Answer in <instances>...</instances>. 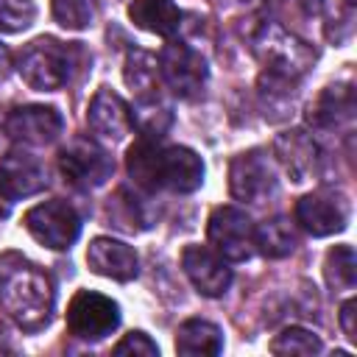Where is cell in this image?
<instances>
[{"instance_id": "6da1fadb", "label": "cell", "mask_w": 357, "mask_h": 357, "mask_svg": "<svg viewBox=\"0 0 357 357\" xmlns=\"http://www.w3.org/2000/svg\"><path fill=\"white\" fill-rule=\"evenodd\" d=\"M53 304V282L39 265L14 251L0 257V307L20 329L36 332L47 326Z\"/></svg>"}, {"instance_id": "7a4b0ae2", "label": "cell", "mask_w": 357, "mask_h": 357, "mask_svg": "<svg viewBox=\"0 0 357 357\" xmlns=\"http://www.w3.org/2000/svg\"><path fill=\"white\" fill-rule=\"evenodd\" d=\"M128 176L137 187L156 192H192L204 181V162L192 148L184 145H156L153 137L137 139L126 153Z\"/></svg>"}, {"instance_id": "3957f363", "label": "cell", "mask_w": 357, "mask_h": 357, "mask_svg": "<svg viewBox=\"0 0 357 357\" xmlns=\"http://www.w3.org/2000/svg\"><path fill=\"white\" fill-rule=\"evenodd\" d=\"M17 70L22 75V81L31 89L39 92H53L61 89L70 81V70H73V59L70 50L53 39V36H39L33 42H28L20 56H17Z\"/></svg>"}, {"instance_id": "277c9868", "label": "cell", "mask_w": 357, "mask_h": 357, "mask_svg": "<svg viewBox=\"0 0 357 357\" xmlns=\"http://www.w3.org/2000/svg\"><path fill=\"white\" fill-rule=\"evenodd\" d=\"M254 53L259 56V61L268 67L271 75H279L287 81H296L298 75H304L315 61V50L279 25H262L257 31Z\"/></svg>"}, {"instance_id": "5b68a950", "label": "cell", "mask_w": 357, "mask_h": 357, "mask_svg": "<svg viewBox=\"0 0 357 357\" xmlns=\"http://www.w3.org/2000/svg\"><path fill=\"white\" fill-rule=\"evenodd\" d=\"M59 167L61 176L81 190H95L114 173L112 156L89 137H73L59 153Z\"/></svg>"}, {"instance_id": "8992f818", "label": "cell", "mask_w": 357, "mask_h": 357, "mask_svg": "<svg viewBox=\"0 0 357 357\" xmlns=\"http://www.w3.org/2000/svg\"><path fill=\"white\" fill-rule=\"evenodd\" d=\"M25 229L42 245L64 251L78 240L81 218L67 201L53 198V201H42V204H36V206H31L25 212Z\"/></svg>"}, {"instance_id": "52a82bcc", "label": "cell", "mask_w": 357, "mask_h": 357, "mask_svg": "<svg viewBox=\"0 0 357 357\" xmlns=\"http://www.w3.org/2000/svg\"><path fill=\"white\" fill-rule=\"evenodd\" d=\"M120 324V307L103 293L78 290L67 307V329L78 340H100Z\"/></svg>"}, {"instance_id": "ba28073f", "label": "cell", "mask_w": 357, "mask_h": 357, "mask_svg": "<svg viewBox=\"0 0 357 357\" xmlns=\"http://www.w3.org/2000/svg\"><path fill=\"white\" fill-rule=\"evenodd\" d=\"M206 237L212 248L229 262H245L254 254V223L237 206H218L209 215Z\"/></svg>"}, {"instance_id": "9c48e42d", "label": "cell", "mask_w": 357, "mask_h": 357, "mask_svg": "<svg viewBox=\"0 0 357 357\" xmlns=\"http://www.w3.org/2000/svg\"><path fill=\"white\" fill-rule=\"evenodd\" d=\"M159 78L167 84V89L178 98H192L201 92L206 81V61L198 50H192L184 42H167L156 59Z\"/></svg>"}, {"instance_id": "30bf717a", "label": "cell", "mask_w": 357, "mask_h": 357, "mask_svg": "<svg viewBox=\"0 0 357 357\" xmlns=\"http://www.w3.org/2000/svg\"><path fill=\"white\" fill-rule=\"evenodd\" d=\"M229 190L245 204H265L276 192V173L259 148L234 156L229 167Z\"/></svg>"}, {"instance_id": "8fae6325", "label": "cell", "mask_w": 357, "mask_h": 357, "mask_svg": "<svg viewBox=\"0 0 357 357\" xmlns=\"http://www.w3.org/2000/svg\"><path fill=\"white\" fill-rule=\"evenodd\" d=\"M296 223L312 237H326L343 231L349 223V201L335 190H315L298 198Z\"/></svg>"}, {"instance_id": "7c38bea8", "label": "cell", "mask_w": 357, "mask_h": 357, "mask_svg": "<svg viewBox=\"0 0 357 357\" xmlns=\"http://www.w3.org/2000/svg\"><path fill=\"white\" fill-rule=\"evenodd\" d=\"M64 128L61 114L53 106H17L3 117V131L17 145H47Z\"/></svg>"}, {"instance_id": "4fadbf2b", "label": "cell", "mask_w": 357, "mask_h": 357, "mask_svg": "<svg viewBox=\"0 0 357 357\" xmlns=\"http://www.w3.org/2000/svg\"><path fill=\"white\" fill-rule=\"evenodd\" d=\"M181 268L192 282V287L209 298L223 296L231 284V268L218 251L206 245H187L181 251Z\"/></svg>"}, {"instance_id": "5bb4252c", "label": "cell", "mask_w": 357, "mask_h": 357, "mask_svg": "<svg viewBox=\"0 0 357 357\" xmlns=\"http://www.w3.org/2000/svg\"><path fill=\"white\" fill-rule=\"evenodd\" d=\"M86 123H89V128H92L98 137L117 142V139H123V137L134 128V114H131L128 103H126L117 92H112V89L103 86V89H98V92L92 95V100H89Z\"/></svg>"}, {"instance_id": "9a60e30c", "label": "cell", "mask_w": 357, "mask_h": 357, "mask_svg": "<svg viewBox=\"0 0 357 357\" xmlns=\"http://www.w3.org/2000/svg\"><path fill=\"white\" fill-rule=\"evenodd\" d=\"M86 262L95 273L109 276L114 282H131L139 273L137 251L112 237H95L86 248Z\"/></svg>"}, {"instance_id": "2e32d148", "label": "cell", "mask_w": 357, "mask_h": 357, "mask_svg": "<svg viewBox=\"0 0 357 357\" xmlns=\"http://www.w3.org/2000/svg\"><path fill=\"white\" fill-rule=\"evenodd\" d=\"M273 153H276L279 165L287 170V176L293 181L310 178L315 173V167H318V145L301 128H290V131L279 134L273 139Z\"/></svg>"}, {"instance_id": "e0dca14e", "label": "cell", "mask_w": 357, "mask_h": 357, "mask_svg": "<svg viewBox=\"0 0 357 357\" xmlns=\"http://www.w3.org/2000/svg\"><path fill=\"white\" fill-rule=\"evenodd\" d=\"M354 117V89L351 84H335L326 86L307 109V123L321 131H335L340 126H349Z\"/></svg>"}, {"instance_id": "ac0fdd59", "label": "cell", "mask_w": 357, "mask_h": 357, "mask_svg": "<svg viewBox=\"0 0 357 357\" xmlns=\"http://www.w3.org/2000/svg\"><path fill=\"white\" fill-rule=\"evenodd\" d=\"M0 176L6 190L11 192V198L20 195H33L47 184V173L42 167V162L36 156H31L28 151H11L6 153L3 165H0Z\"/></svg>"}, {"instance_id": "d6986e66", "label": "cell", "mask_w": 357, "mask_h": 357, "mask_svg": "<svg viewBox=\"0 0 357 357\" xmlns=\"http://www.w3.org/2000/svg\"><path fill=\"white\" fill-rule=\"evenodd\" d=\"M123 75H126V84L134 92L139 109H148V106L162 103V98H159V67H156V59L148 50L134 47L126 56Z\"/></svg>"}, {"instance_id": "ffe728a7", "label": "cell", "mask_w": 357, "mask_h": 357, "mask_svg": "<svg viewBox=\"0 0 357 357\" xmlns=\"http://www.w3.org/2000/svg\"><path fill=\"white\" fill-rule=\"evenodd\" d=\"M128 17L134 25L156 36H173L181 25V11L173 0H134L128 6Z\"/></svg>"}, {"instance_id": "44dd1931", "label": "cell", "mask_w": 357, "mask_h": 357, "mask_svg": "<svg viewBox=\"0 0 357 357\" xmlns=\"http://www.w3.org/2000/svg\"><path fill=\"white\" fill-rule=\"evenodd\" d=\"M176 351L178 354H220L223 351V335L215 324L190 318L176 332Z\"/></svg>"}, {"instance_id": "7402d4cb", "label": "cell", "mask_w": 357, "mask_h": 357, "mask_svg": "<svg viewBox=\"0 0 357 357\" xmlns=\"http://www.w3.org/2000/svg\"><path fill=\"white\" fill-rule=\"evenodd\" d=\"M254 245L265 257L279 259V257H287L296 248V231H293V226H290L287 218L276 215V218L265 220L259 229H254Z\"/></svg>"}, {"instance_id": "603a6c76", "label": "cell", "mask_w": 357, "mask_h": 357, "mask_svg": "<svg viewBox=\"0 0 357 357\" xmlns=\"http://www.w3.org/2000/svg\"><path fill=\"white\" fill-rule=\"evenodd\" d=\"M324 276L326 284L340 293V290H351L357 282V257L351 245H335L329 248L326 259H324Z\"/></svg>"}, {"instance_id": "cb8c5ba5", "label": "cell", "mask_w": 357, "mask_h": 357, "mask_svg": "<svg viewBox=\"0 0 357 357\" xmlns=\"http://www.w3.org/2000/svg\"><path fill=\"white\" fill-rule=\"evenodd\" d=\"M321 349L324 346H321L318 335H312L310 329H301V326H287L271 343L273 354H318Z\"/></svg>"}, {"instance_id": "d4e9b609", "label": "cell", "mask_w": 357, "mask_h": 357, "mask_svg": "<svg viewBox=\"0 0 357 357\" xmlns=\"http://www.w3.org/2000/svg\"><path fill=\"white\" fill-rule=\"evenodd\" d=\"M53 20L61 28L84 31L95 20V6L92 0H53Z\"/></svg>"}, {"instance_id": "484cf974", "label": "cell", "mask_w": 357, "mask_h": 357, "mask_svg": "<svg viewBox=\"0 0 357 357\" xmlns=\"http://www.w3.org/2000/svg\"><path fill=\"white\" fill-rule=\"evenodd\" d=\"M36 17V6L31 0H0V31L17 33L25 31Z\"/></svg>"}, {"instance_id": "4316f807", "label": "cell", "mask_w": 357, "mask_h": 357, "mask_svg": "<svg viewBox=\"0 0 357 357\" xmlns=\"http://www.w3.org/2000/svg\"><path fill=\"white\" fill-rule=\"evenodd\" d=\"M114 354H142V357H153L159 354V346L145 335V332H128L117 346Z\"/></svg>"}, {"instance_id": "83f0119b", "label": "cell", "mask_w": 357, "mask_h": 357, "mask_svg": "<svg viewBox=\"0 0 357 357\" xmlns=\"http://www.w3.org/2000/svg\"><path fill=\"white\" fill-rule=\"evenodd\" d=\"M354 298H349V301H343V307H340V326H343V335L349 337V340H357V329H354Z\"/></svg>"}, {"instance_id": "f1b7e54d", "label": "cell", "mask_w": 357, "mask_h": 357, "mask_svg": "<svg viewBox=\"0 0 357 357\" xmlns=\"http://www.w3.org/2000/svg\"><path fill=\"white\" fill-rule=\"evenodd\" d=\"M11 204H14V198H11V192L6 190V184H3V176H0V220H3V218H8V212H11Z\"/></svg>"}, {"instance_id": "f546056e", "label": "cell", "mask_w": 357, "mask_h": 357, "mask_svg": "<svg viewBox=\"0 0 357 357\" xmlns=\"http://www.w3.org/2000/svg\"><path fill=\"white\" fill-rule=\"evenodd\" d=\"M8 70H11V53H8V47L0 42V81L8 75Z\"/></svg>"}, {"instance_id": "4dcf8cb0", "label": "cell", "mask_w": 357, "mask_h": 357, "mask_svg": "<svg viewBox=\"0 0 357 357\" xmlns=\"http://www.w3.org/2000/svg\"><path fill=\"white\" fill-rule=\"evenodd\" d=\"M346 3H349V6H354V0H346Z\"/></svg>"}]
</instances>
